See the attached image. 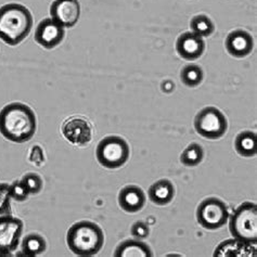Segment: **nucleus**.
<instances>
[{
    "label": "nucleus",
    "instance_id": "39448f33",
    "mask_svg": "<svg viewBox=\"0 0 257 257\" xmlns=\"http://www.w3.org/2000/svg\"><path fill=\"white\" fill-rule=\"evenodd\" d=\"M130 146L126 141L117 136L105 137L97 147V160L106 168H118L123 166L130 159Z\"/></svg>",
    "mask_w": 257,
    "mask_h": 257
},
{
    "label": "nucleus",
    "instance_id": "1a4fd4ad",
    "mask_svg": "<svg viewBox=\"0 0 257 257\" xmlns=\"http://www.w3.org/2000/svg\"><path fill=\"white\" fill-rule=\"evenodd\" d=\"M62 134L69 143L83 147L88 145L92 138V128L89 121L83 117L67 118L62 125Z\"/></svg>",
    "mask_w": 257,
    "mask_h": 257
},
{
    "label": "nucleus",
    "instance_id": "5701e85b",
    "mask_svg": "<svg viewBox=\"0 0 257 257\" xmlns=\"http://www.w3.org/2000/svg\"><path fill=\"white\" fill-rule=\"evenodd\" d=\"M22 181L24 182L26 188L29 189L30 194H37L42 191L43 179L40 178V176H38L37 174H34V173L26 174L23 177Z\"/></svg>",
    "mask_w": 257,
    "mask_h": 257
},
{
    "label": "nucleus",
    "instance_id": "dca6fc26",
    "mask_svg": "<svg viewBox=\"0 0 257 257\" xmlns=\"http://www.w3.org/2000/svg\"><path fill=\"white\" fill-rule=\"evenodd\" d=\"M175 195V188L170 180L161 179L149 189V198L154 204L163 206L170 203Z\"/></svg>",
    "mask_w": 257,
    "mask_h": 257
},
{
    "label": "nucleus",
    "instance_id": "f3484780",
    "mask_svg": "<svg viewBox=\"0 0 257 257\" xmlns=\"http://www.w3.org/2000/svg\"><path fill=\"white\" fill-rule=\"evenodd\" d=\"M115 257H151L152 252L146 243L140 241L128 240L121 243L115 249Z\"/></svg>",
    "mask_w": 257,
    "mask_h": 257
},
{
    "label": "nucleus",
    "instance_id": "aec40b11",
    "mask_svg": "<svg viewBox=\"0 0 257 257\" xmlns=\"http://www.w3.org/2000/svg\"><path fill=\"white\" fill-rule=\"evenodd\" d=\"M191 32L200 37L211 36L215 31L214 23L205 15H198L192 18L190 22Z\"/></svg>",
    "mask_w": 257,
    "mask_h": 257
},
{
    "label": "nucleus",
    "instance_id": "a211bd4d",
    "mask_svg": "<svg viewBox=\"0 0 257 257\" xmlns=\"http://www.w3.org/2000/svg\"><path fill=\"white\" fill-rule=\"evenodd\" d=\"M235 150L244 158H252L256 154V134L253 132H243L238 135L234 141Z\"/></svg>",
    "mask_w": 257,
    "mask_h": 257
},
{
    "label": "nucleus",
    "instance_id": "f257e3e1",
    "mask_svg": "<svg viewBox=\"0 0 257 257\" xmlns=\"http://www.w3.org/2000/svg\"><path fill=\"white\" fill-rule=\"evenodd\" d=\"M36 127L35 113L26 104L11 103L0 111V133L13 143L23 144L31 140Z\"/></svg>",
    "mask_w": 257,
    "mask_h": 257
},
{
    "label": "nucleus",
    "instance_id": "bb28decb",
    "mask_svg": "<svg viewBox=\"0 0 257 257\" xmlns=\"http://www.w3.org/2000/svg\"><path fill=\"white\" fill-rule=\"evenodd\" d=\"M30 160L37 166L42 165L44 162V152L42 150V148L39 146H34L30 154Z\"/></svg>",
    "mask_w": 257,
    "mask_h": 257
},
{
    "label": "nucleus",
    "instance_id": "423d86ee",
    "mask_svg": "<svg viewBox=\"0 0 257 257\" xmlns=\"http://www.w3.org/2000/svg\"><path fill=\"white\" fill-rule=\"evenodd\" d=\"M227 118L220 110L207 106L201 110L194 119V128L200 136L207 139L221 138L227 132Z\"/></svg>",
    "mask_w": 257,
    "mask_h": 257
},
{
    "label": "nucleus",
    "instance_id": "f8f14e48",
    "mask_svg": "<svg viewBox=\"0 0 257 257\" xmlns=\"http://www.w3.org/2000/svg\"><path fill=\"white\" fill-rule=\"evenodd\" d=\"M254 40L249 33L243 30H235L226 38V49L235 58H244L252 52Z\"/></svg>",
    "mask_w": 257,
    "mask_h": 257
},
{
    "label": "nucleus",
    "instance_id": "b1692460",
    "mask_svg": "<svg viewBox=\"0 0 257 257\" xmlns=\"http://www.w3.org/2000/svg\"><path fill=\"white\" fill-rule=\"evenodd\" d=\"M10 186L6 184H0V216L2 215H10Z\"/></svg>",
    "mask_w": 257,
    "mask_h": 257
},
{
    "label": "nucleus",
    "instance_id": "9d476101",
    "mask_svg": "<svg viewBox=\"0 0 257 257\" xmlns=\"http://www.w3.org/2000/svg\"><path fill=\"white\" fill-rule=\"evenodd\" d=\"M50 15L63 28H73L80 17L78 0H56L50 7Z\"/></svg>",
    "mask_w": 257,
    "mask_h": 257
},
{
    "label": "nucleus",
    "instance_id": "20e7f679",
    "mask_svg": "<svg viewBox=\"0 0 257 257\" xmlns=\"http://www.w3.org/2000/svg\"><path fill=\"white\" fill-rule=\"evenodd\" d=\"M230 232L233 238L246 243L257 241V206L254 203L241 204L230 218Z\"/></svg>",
    "mask_w": 257,
    "mask_h": 257
},
{
    "label": "nucleus",
    "instance_id": "393cba45",
    "mask_svg": "<svg viewBox=\"0 0 257 257\" xmlns=\"http://www.w3.org/2000/svg\"><path fill=\"white\" fill-rule=\"evenodd\" d=\"M10 194L12 199L22 202L28 199L30 195V191L24 185V182L22 180H20L15 181L12 185H10Z\"/></svg>",
    "mask_w": 257,
    "mask_h": 257
},
{
    "label": "nucleus",
    "instance_id": "9b49d317",
    "mask_svg": "<svg viewBox=\"0 0 257 257\" xmlns=\"http://www.w3.org/2000/svg\"><path fill=\"white\" fill-rule=\"evenodd\" d=\"M64 38V28L57 21L45 19L37 26L35 33L36 42L46 49H52L61 44Z\"/></svg>",
    "mask_w": 257,
    "mask_h": 257
},
{
    "label": "nucleus",
    "instance_id": "ddd939ff",
    "mask_svg": "<svg viewBox=\"0 0 257 257\" xmlns=\"http://www.w3.org/2000/svg\"><path fill=\"white\" fill-rule=\"evenodd\" d=\"M178 55L186 60H197L205 50V44L203 37L195 35L192 32L184 33L179 36L176 44Z\"/></svg>",
    "mask_w": 257,
    "mask_h": 257
},
{
    "label": "nucleus",
    "instance_id": "412c9836",
    "mask_svg": "<svg viewBox=\"0 0 257 257\" xmlns=\"http://www.w3.org/2000/svg\"><path fill=\"white\" fill-rule=\"evenodd\" d=\"M203 157H204V152L202 147L198 144H191L181 153L180 161L186 166H197L202 162Z\"/></svg>",
    "mask_w": 257,
    "mask_h": 257
},
{
    "label": "nucleus",
    "instance_id": "4468645a",
    "mask_svg": "<svg viewBox=\"0 0 257 257\" xmlns=\"http://www.w3.org/2000/svg\"><path fill=\"white\" fill-rule=\"evenodd\" d=\"M119 206L128 213L141 211L146 204V194L143 189L137 186H127L119 192Z\"/></svg>",
    "mask_w": 257,
    "mask_h": 257
},
{
    "label": "nucleus",
    "instance_id": "0eeeda50",
    "mask_svg": "<svg viewBox=\"0 0 257 257\" xmlns=\"http://www.w3.org/2000/svg\"><path fill=\"white\" fill-rule=\"evenodd\" d=\"M228 217L229 213L226 204L217 198L205 199L197 211L198 222L207 230L221 228L227 222Z\"/></svg>",
    "mask_w": 257,
    "mask_h": 257
},
{
    "label": "nucleus",
    "instance_id": "a878e982",
    "mask_svg": "<svg viewBox=\"0 0 257 257\" xmlns=\"http://www.w3.org/2000/svg\"><path fill=\"white\" fill-rule=\"evenodd\" d=\"M132 234L137 239H146L147 236L150 233V230H149V226L144 221H137L135 222L132 227Z\"/></svg>",
    "mask_w": 257,
    "mask_h": 257
},
{
    "label": "nucleus",
    "instance_id": "2eb2a0df",
    "mask_svg": "<svg viewBox=\"0 0 257 257\" xmlns=\"http://www.w3.org/2000/svg\"><path fill=\"white\" fill-rule=\"evenodd\" d=\"M255 243H246L238 239H230L221 242L216 247L214 256L216 257H229V256H255L256 255Z\"/></svg>",
    "mask_w": 257,
    "mask_h": 257
},
{
    "label": "nucleus",
    "instance_id": "f03ea898",
    "mask_svg": "<svg viewBox=\"0 0 257 257\" xmlns=\"http://www.w3.org/2000/svg\"><path fill=\"white\" fill-rule=\"evenodd\" d=\"M33 26L30 10L20 4H8L0 8V38L16 46L28 37Z\"/></svg>",
    "mask_w": 257,
    "mask_h": 257
},
{
    "label": "nucleus",
    "instance_id": "4be33fe9",
    "mask_svg": "<svg viewBox=\"0 0 257 257\" xmlns=\"http://www.w3.org/2000/svg\"><path fill=\"white\" fill-rule=\"evenodd\" d=\"M181 82L187 87H197L203 80V71L197 64H189L181 71Z\"/></svg>",
    "mask_w": 257,
    "mask_h": 257
},
{
    "label": "nucleus",
    "instance_id": "6ab92c4d",
    "mask_svg": "<svg viewBox=\"0 0 257 257\" xmlns=\"http://www.w3.org/2000/svg\"><path fill=\"white\" fill-rule=\"evenodd\" d=\"M45 249L46 241L39 234H30L22 242V252L25 256H37L44 253Z\"/></svg>",
    "mask_w": 257,
    "mask_h": 257
},
{
    "label": "nucleus",
    "instance_id": "6e6552de",
    "mask_svg": "<svg viewBox=\"0 0 257 257\" xmlns=\"http://www.w3.org/2000/svg\"><path fill=\"white\" fill-rule=\"evenodd\" d=\"M23 232L21 219L11 215L0 216V254L10 255L15 252Z\"/></svg>",
    "mask_w": 257,
    "mask_h": 257
},
{
    "label": "nucleus",
    "instance_id": "7ed1b4c3",
    "mask_svg": "<svg viewBox=\"0 0 257 257\" xmlns=\"http://www.w3.org/2000/svg\"><path fill=\"white\" fill-rule=\"evenodd\" d=\"M67 246L78 256H92L100 252L104 243L102 229L92 221L83 220L74 224L66 235Z\"/></svg>",
    "mask_w": 257,
    "mask_h": 257
}]
</instances>
